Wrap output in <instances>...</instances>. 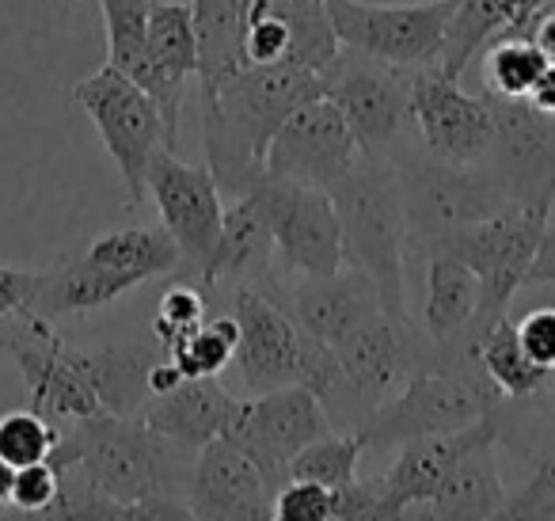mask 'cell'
<instances>
[{"label":"cell","instance_id":"obj_1","mask_svg":"<svg viewBox=\"0 0 555 521\" xmlns=\"http://www.w3.org/2000/svg\"><path fill=\"white\" fill-rule=\"evenodd\" d=\"M324 96V77L294 62L244 65L202 96L206 168L224 194H247L267 176V145L301 103Z\"/></svg>","mask_w":555,"mask_h":521},{"label":"cell","instance_id":"obj_2","mask_svg":"<svg viewBox=\"0 0 555 521\" xmlns=\"http://www.w3.org/2000/svg\"><path fill=\"white\" fill-rule=\"evenodd\" d=\"M183 457L186 449L156 434L141 415H88L65 422L50 465H77L95 491L126 506V518H141V503L186 487Z\"/></svg>","mask_w":555,"mask_h":521},{"label":"cell","instance_id":"obj_3","mask_svg":"<svg viewBox=\"0 0 555 521\" xmlns=\"http://www.w3.org/2000/svg\"><path fill=\"white\" fill-rule=\"evenodd\" d=\"M347 267L370 275L380 308L408 316V221L400 176L388 156H358L332 187Z\"/></svg>","mask_w":555,"mask_h":521},{"label":"cell","instance_id":"obj_4","mask_svg":"<svg viewBox=\"0 0 555 521\" xmlns=\"http://www.w3.org/2000/svg\"><path fill=\"white\" fill-rule=\"evenodd\" d=\"M388 161L396 164V176H400L403 221H408V263L411 255L430 259L456 229L494 214L509 202L487 164H472V168L446 164L426 149H411L408 138L392 149Z\"/></svg>","mask_w":555,"mask_h":521},{"label":"cell","instance_id":"obj_5","mask_svg":"<svg viewBox=\"0 0 555 521\" xmlns=\"http://www.w3.org/2000/svg\"><path fill=\"white\" fill-rule=\"evenodd\" d=\"M499 404L502 396L479 373L476 361H468V366H426L362 422L358 437L365 449H400L411 437L468 427V422L499 411Z\"/></svg>","mask_w":555,"mask_h":521},{"label":"cell","instance_id":"obj_6","mask_svg":"<svg viewBox=\"0 0 555 521\" xmlns=\"http://www.w3.org/2000/svg\"><path fill=\"white\" fill-rule=\"evenodd\" d=\"M73 100L92 118L95 134L107 145L111 161H115L118 176L126 183V199L141 206L145 202L149 161L156 156V149H168L156 100L141 85H133L126 73H118L115 65H103L92 77L77 80Z\"/></svg>","mask_w":555,"mask_h":521},{"label":"cell","instance_id":"obj_7","mask_svg":"<svg viewBox=\"0 0 555 521\" xmlns=\"http://www.w3.org/2000/svg\"><path fill=\"white\" fill-rule=\"evenodd\" d=\"M411 73L415 69H400V65L377 62V58L347 47H339L335 62L320 73L324 96L343 111L365 156H392V149L415 130Z\"/></svg>","mask_w":555,"mask_h":521},{"label":"cell","instance_id":"obj_8","mask_svg":"<svg viewBox=\"0 0 555 521\" xmlns=\"http://www.w3.org/2000/svg\"><path fill=\"white\" fill-rule=\"evenodd\" d=\"M547 217L529 206L506 202L494 214L456 229L438 252L456 255L468 263L479 278V328L509 313V301L525 285L532 259H537L540 237H544ZM434 252V255H438Z\"/></svg>","mask_w":555,"mask_h":521},{"label":"cell","instance_id":"obj_9","mask_svg":"<svg viewBox=\"0 0 555 521\" xmlns=\"http://www.w3.org/2000/svg\"><path fill=\"white\" fill-rule=\"evenodd\" d=\"M327 430L332 422L320 399L305 384H282V389L255 392L251 399H236L221 437L236 442L255 460L267 487L278 491L289 480V460Z\"/></svg>","mask_w":555,"mask_h":521},{"label":"cell","instance_id":"obj_10","mask_svg":"<svg viewBox=\"0 0 555 521\" xmlns=\"http://www.w3.org/2000/svg\"><path fill=\"white\" fill-rule=\"evenodd\" d=\"M456 0H426L408 9H377L362 0H327L339 47L370 54L400 69H430L441 62V39Z\"/></svg>","mask_w":555,"mask_h":521},{"label":"cell","instance_id":"obj_11","mask_svg":"<svg viewBox=\"0 0 555 521\" xmlns=\"http://www.w3.org/2000/svg\"><path fill=\"white\" fill-rule=\"evenodd\" d=\"M494 115V141L487 168L509 202L552 217L555 206V115L537 111L529 100L483 92Z\"/></svg>","mask_w":555,"mask_h":521},{"label":"cell","instance_id":"obj_12","mask_svg":"<svg viewBox=\"0 0 555 521\" xmlns=\"http://www.w3.org/2000/svg\"><path fill=\"white\" fill-rule=\"evenodd\" d=\"M255 191L267 202L270 225H274V259L282 263V270L320 278L347 267L339 214L324 187L262 176Z\"/></svg>","mask_w":555,"mask_h":521},{"label":"cell","instance_id":"obj_13","mask_svg":"<svg viewBox=\"0 0 555 521\" xmlns=\"http://www.w3.org/2000/svg\"><path fill=\"white\" fill-rule=\"evenodd\" d=\"M145 194H153L156 209H160V225L176 240L179 267L202 278L224 221L217 179L209 176L206 164H183L176 149H156V156L149 161Z\"/></svg>","mask_w":555,"mask_h":521},{"label":"cell","instance_id":"obj_14","mask_svg":"<svg viewBox=\"0 0 555 521\" xmlns=\"http://www.w3.org/2000/svg\"><path fill=\"white\" fill-rule=\"evenodd\" d=\"M411 123L430 156L446 164H483L494 141V115L487 96H468L461 77L438 65L411 73Z\"/></svg>","mask_w":555,"mask_h":521},{"label":"cell","instance_id":"obj_15","mask_svg":"<svg viewBox=\"0 0 555 521\" xmlns=\"http://www.w3.org/2000/svg\"><path fill=\"white\" fill-rule=\"evenodd\" d=\"M335 358L358 396L370 404V411H377L418 369L434 366V346L411 316L377 308L335 343Z\"/></svg>","mask_w":555,"mask_h":521},{"label":"cell","instance_id":"obj_16","mask_svg":"<svg viewBox=\"0 0 555 521\" xmlns=\"http://www.w3.org/2000/svg\"><path fill=\"white\" fill-rule=\"evenodd\" d=\"M358 156L362 149H358L343 111L327 96H317L274 130L267 145V176L327 191Z\"/></svg>","mask_w":555,"mask_h":521},{"label":"cell","instance_id":"obj_17","mask_svg":"<svg viewBox=\"0 0 555 521\" xmlns=\"http://www.w3.org/2000/svg\"><path fill=\"white\" fill-rule=\"evenodd\" d=\"M232 320L240 328L236 358L240 381L251 392H270L282 384H297L301 369V339L305 331L294 316L282 308V301L262 285H232Z\"/></svg>","mask_w":555,"mask_h":521},{"label":"cell","instance_id":"obj_18","mask_svg":"<svg viewBox=\"0 0 555 521\" xmlns=\"http://www.w3.org/2000/svg\"><path fill=\"white\" fill-rule=\"evenodd\" d=\"M183 498L191 518L202 521H267L274 518V491L255 460L229 437H214L198 449L186 475Z\"/></svg>","mask_w":555,"mask_h":521},{"label":"cell","instance_id":"obj_19","mask_svg":"<svg viewBox=\"0 0 555 521\" xmlns=\"http://www.w3.org/2000/svg\"><path fill=\"white\" fill-rule=\"evenodd\" d=\"M479 331V278L456 255L438 252L423 275V335L434 346V366H468Z\"/></svg>","mask_w":555,"mask_h":521},{"label":"cell","instance_id":"obj_20","mask_svg":"<svg viewBox=\"0 0 555 521\" xmlns=\"http://www.w3.org/2000/svg\"><path fill=\"white\" fill-rule=\"evenodd\" d=\"M483 442H499V411L483 415V419L468 422V427H461V430H446V434H426V437L403 442L392 468L380 475L392 510L403 518V513H415L418 506H426L438 495L446 475L456 468V460Z\"/></svg>","mask_w":555,"mask_h":521},{"label":"cell","instance_id":"obj_21","mask_svg":"<svg viewBox=\"0 0 555 521\" xmlns=\"http://www.w3.org/2000/svg\"><path fill=\"white\" fill-rule=\"evenodd\" d=\"M270 267H274V225H270L267 202L262 194L247 191L236 194L229 209H224L221 237L209 255L206 270H202V285H270Z\"/></svg>","mask_w":555,"mask_h":521},{"label":"cell","instance_id":"obj_22","mask_svg":"<svg viewBox=\"0 0 555 521\" xmlns=\"http://www.w3.org/2000/svg\"><path fill=\"white\" fill-rule=\"evenodd\" d=\"M286 308L294 323L305 335L320 339V343L335 346L350 328L373 316L380 308V293L358 267H339L335 275L301 278L294 290L286 293Z\"/></svg>","mask_w":555,"mask_h":521},{"label":"cell","instance_id":"obj_23","mask_svg":"<svg viewBox=\"0 0 555 521\" xmlns=\"http://www.w3.org/2000/svg\"><path fill=\"white\" fill-rule=\"evenodd\" d=\"M232 407H236V396L217 377H183L176 389L149 396L138 415L160 437L194 453L214 437H221Z\"/></svg>","mask_w":555,"mask_h":521},{"label":"cell","instance_id":"obj_24","mask_svg":"<svg viewBox=\"0 0 555 521\" xmlns=\"http://www.w3.org/2000/svg\"><path fill=\"white\" fill-rule=\"evenodd\" d=\"M130 290H138V282L126 275L92 263L85 252L65 255L50 270H39V282H35L31 313L39 320H62V316H85L95 308L115 305L118 297H126Z\"/></svg>","mask_w":555,"mask_h":521},{"label":"cell","instance_id":"obj_25","mask_svg":"<svg viewBox=\"0 0 555 521\" xmlns=\"http://www.w3.org/2000/svg\"><path fill=\"white\" fill-rule=\"evenodd\" d=\"M502 503H506V487H502L499 457H494V442H483L476 449H468L456 468L446 475V483L438 487V495L426 506H418L415 518H499Z\"/></svg>","mask_w":555,"mask_h":521},{"label":"cell","instance_id":"obj_26","mask_svg":"<svg viewBox=\"0 0 555 521\" xmlns=\"http://www.w3.org/2000/svg\"><path fill=\"white\" fill-rule=\"evenodd\" d=\"M472 361H476L479 373L491 381V389L502 399H537L555 384V373L540 369L525 354L509 313L476 331V339H472Z\"/></svg>","mask_w":555,"mask_h":521},{"label":"cell","instance_id":"obj_27","mask_svg":"<svg viewBox=\"0 0 555 521\" xmlns=\"http://www.w3.org/2000/svg\"><path fill=\"white\" fill-rule=\"evenodd\" d=\"M198 42V92L214 96L236 69H244V0H191Z\"/></svg>","mask_w":555,"mask_h":521},{"label":"cell","instance_id":"obj_28","mask_svg":"<svg viewBox=\"0 0 555 521\" xmlns=\"http://www.w3.org/2000/svg\"><path fill=\"white\" fill-rule=\"evenodd\" d=\"M88 259L100 263V267L115 270V275H126L133 282H153V278H164L179 267V247L176 240L168 237V229H115L103 232L88 244Z\"/></svg>","mask_w":555,"mask_h":521},{"label":"cell","instance_id":"obj_29","mask_svg":"<svg viewBox=\"0 0 555 521\" xmlns=\"http://www.w3.org/2000/svg\"><path fill=\"white\" fill-rule=\"evenodd\" d=\"M149 4L153 0H100L107 27V65L149 88L153 58H149Z\"/></svg>","mask_w":555,"mask_h":521},{"label":"cell","instance_id":"obj_30","mask_svg":"<svg viewBox=\"0 0 555 521\" xmlns=\"http://www.w3.org/2000/svg\"><path fill=\"white\" fill-rule=\"evenodd\" d=\"M547 69L544 50L529 31H502L483 47V85L487 92L506 100H529L532 85Z\"/></svg>","mask_w":555,"mask_h":521},{"label":"cell","instance_id":"obj_31","mask_svg":"<svg viewBox=\"0 0 555 521\" xmlns=\"http://www.w3.org/2000/svg\"><path fill=\"white\" fill-rule=\"evenodd\" d=\"M362 453H365V445L358 434H335V430H327L324 437L309 442L289 460V475L339 491V487H347L350 480H358V460H362Z\"/></svg>","mask_w":555,"mask_h":521},{"label":"cell","instance_id":"obj_32","mask_svg":"<svg viewBox=\"0 0 555 521\" xmlns=\"http://www.w3.org/2000/svg\"><path fill=\"white\" fill-rule=\"evenodd\" d=\"M236 343H240V328L229 313V316H217V320H202L191 335L179 339L164 354L183 369V377H217L224 366H232Z\"/></svg>","mask_w":555,"mask_h":521},{"label":"cell","instance_id":"obj_33","mask_svg":"<svg viewBox=\"0 0 555 521\" xmlns=\"http://www.w3.org/2000/svg\"><path fill=\"white\" fill-rule=\"evenodd\" d=\"M57 434H62V427L54 419H47L42 411H35V407L4 411L0 415V457L16 468L35 465V460H50Z\"/></svg>","mask_w":555,"mask_h":521},{"label":"cell","instance_id":"obj_34","mask_svg":"<svg viewBox=\"0 0 555 521\" xmlns=\"http://www.w3.org/2000/svg\"><path fill=\"white\" fill-rule=\"evenodd\" d=\"M202 320H206V301H202V293L191 290V285H171L160 297V308H156L153 335L160 339V346L168 351L179 339L191 335Z\"/></svg>","mask_w":555,"mask_h":521},{"label":"cell","instance_id":"obj_35","mask_svg":"<svg viewBox=\"0 0 555 521\" xmlns=\"http://www.w3.org/2000/svg\"><path fill=\"white\" fill-rule=\"evenodd\" d=\"M499 518H506V521H525V518L555 521V457H544L537 468H532V475L525 480V487L502 503Z\"/></svg>","mask_w":555,"mask_h":521},{"label":"cell","instance_id":"obj_36","mask_svg":"<svg viewBox=\"0 0 555 521\" xmlns=\"http://www.w3.org/2000/svg\"><path fill=\"white\" fill-rule=\"evenodd\" d=\"M335 491L312 480H294L289 475L274 491V518L282 521H332Z\"/></svg>","mask_w":555,"mask_h":521},{"label":"cell","instance_id":"obj_37","mask_svg":"<svg viewBox=\"0 0 555 521\" xmlns=\"http://www.w3.org/2000/svg\"><path fill=\"white\" fill-rule=\"evenodd\" d=\"M392 521L400 513L392 510L385 495V483L377 480H350L347 487L335 491V506H332V521Z\"/></svg>","mask_w":555,"mask_h":521},{"label":"cell","instance_id":"obj_38","mask_svg":"<svg viewBox=\"0 0 555 521\" xmlns=\"http://www.w3.org/2000/svg\"><path fill=\"white\" fill-rule=\"evenodd\" d=\"M54 495H57V468L50 460H35V465L16 468L9 506L16 513H27V518H42L47 506L54 503Z\"/></svg>","mask_w":555,"mask_h":521},{"label":"cell","instance_id":"obj_39","mask_svg":"<svg viewBox=\"0 0 555 521\" xmlns=\"http://www.w3.org/2000/svg\"><path fill=\"white\" fill-rule=\"evenodd\" d=\"M289 50V27L274 12H259V16L244 20V62L247 65H270L282 62Z\"/></svg>","mask_w":555,"mask_h":521},{"label":"cell","instance_id":"obj_40","mask_svg":"<svg viewBox=\"0 0 555 521\" xmlns=\"http://www.w3.org/2000/svg\"><path fill=\"white\" fill-rule=\"evenodd\" d=\"M514 328H517V339H521L525 354H529L540 369L555 373V308H532Z\"/></svg>","mask_w":555,"mask_h":521},{"label":"cell","instance_id":"obj_41","mask_svg":"<svg viewBox=\"0 0 555 521\" xmlns=\"http://www.w3.org/2000/svg\"><path fill=\"white\" fill-rule=\"evenodd\" d=\"M35 282H39V270H24V267L0 263V323L31 313Z\"/></svg>","mask_w":555,"mask_h":521},{"label":"cell","instance_id":"obj_42","mask_svg":"<svg viewBox=\"0 0 555 521\" xmlns=\"http://www.w3.org/2000/svg\"><path fill=\"white\" fill-rule=\"evenodd\" d=\"M525 285H555V221L547 217L544 237H540L537 259H532L529 275H525Z\"/></svg>","mask_w":555,"mask_h":521},{"label":"cell","instance_id":"obj_43","mask_svg":"<svg viewBox=\"0 0 555 521\" xmlns=\"http://www.w3.org/2000/svg\"><path fill=\"white\" fill-rule=\"evenodd\" d=\"M529 24H532V31H529L532 42H537V47L544 50L547 62L555 65V0L552 4H540V9L532 12Z\"/></svg>","mask_w":555,"mask_h":521},{"label":"cell","instance_id":"obj_44","mask_svg":"<svg viewBox=\"0 0 555 521\" xmlns=\"http://www.w3.org/2000/svg\"><path fill=\"white\" fill-rule=\"evenodd\" d=\"M529 103L537 111H544V115H555V65L552 62H547V69L540 73V80L532 85Z\"/></svg>","mask_w":555,"mask_h":521},{"label":"cell","instance_id":"obj_45","mask_svg":"<svg viewBox=\"0 0 555 521\" xmlns=\"http://www.w3.org/2000/svg\"><path fill=\"white\" fill-rule=\"evenodd\" d=\"M12 483H16V465H9V460L0 457V510L9 513V498H12Z\"/></svg>","mask_w":555,"mask_h":521},{"label":"cell","instance_id":"obj_46","mask_svg":"<svg viewBox=\"0 0 555 521\" xmlns=\"http://www.w3.org/2000/svg\"><path fill=\"white\" fill-rule=\"evenodd\" d=\"M0 518H4V510H0Z\"/></svg>","mask_w":555,"mask_h":521}]
</instances>
